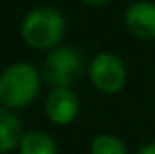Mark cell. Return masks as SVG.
<instances>
[{
    "label": "cell",
    "instance_id": "cell-1",
    "mask_svg": "<svg viewBox=\"0 0 155 154\" xmlns=\"http://www.w3.org/2000/svg\"><path fill=\"white\" fill-rule=\"evenodd\" d=\"M41 73L28 61L12 63L0 77V103L6 109H22L38 97Z\"/></svg>",
    "mask_w": 155,
    "mask_h": 154
},
{
    "label": "cell",
    "instance_id": "cell-2",
    "mask_svg": "<svg viewBox=\"0 0 155 154\" xmlns=\"http://www.w3.org/2000/svg\"><path fill=\"white\" fill-rule=\"evenodd\" d=\"M65 34V16L51 6L30 10L22 20V40L34 50H49Z\"/></svg>",
    "mask_w": 155,
    "mask_h": 154
},
{
    "label": "cell",
    "instance_id": "cell-3",
    "mask_svg": "<svg viewBox=\"0 0 155 154\" xmlns=\"http://www.w3.org/2000/svg\"><path fill=\"white\" fill-rule=\"evenodd\" d=\"M81 73H83V59L79 51L71 46L51 50L41 63V77L53 89H71V85H75Z\"/></svg>",
    "mask_w": 155,
    "mask_h": 154
},
{
    "label": "cell",
    "instance_id": "cell-4",
    "mask_svg": "<svg viewBox=\"0 0 155 154\" xmlns=\"http://www.w3.org/2000/svg\"><path fill=\"white\" fill-rule=\"evenodd\" d=\"M88 75L92 85L102 93H118L126 85V77H128L124 61L110 51L94 55L88 67Z\"/></svg>",
    "mask_w": 155,
    "mask_h": 154
},
{
    "label": "cell",
    "instance_id": "cell-5",
    "mask_svg": "<svg viewBox=\"0 0 155 154\" xmlns=\"http://www.w3.org/2000/svg\"><path fill=\"white\" fill-rule=\"evenodd\" d=\"M79 97L75 95L73 89L59 87L51 89V93L45 99V115L53 124H71L79 115Z\"/></svg>",
    "mask_w": 155,
    "mask_h": 154
},
{
    "label": "cell",
    "instance_id": "cell-6",
    "mask_svg": "<svg viewBox=\"0 0 155 154\" xmlns=\"http://www.w3.org/2000/svg\"><path fill=\"white\" fill-rule=\"evenodd\" d=\"M126 28L140 40H155V4L147 0L134 2L126 8Z\"/></svg>",
    "mask_w": 155,
    "mask_h": 154
},
{
    "label": "cell",
    "instance_id": "cell-7",
    "mask_svg": "<svg viewBox=\"0 0 155 154\" xmlns=\"http://www.w3.org/2000/svg\"><path fill=\"white\" fill-rule=\"evenodd\" d=\"M24 135L26 132H22V124H20L18 117L10 109L2 107L0 109V150L2 154H8L16 146H20Z\"/></svg>",
    "mask_w": 155,
    "mask_h": 154
},
{
    "label": "cell",
    "instance_id": "cell-8",
    "mask_svg": "<svg viewBox=\"0 0 155 154\" xmlns=\"http://www.w3.org/2000/svg\"><path fill=\"white\" fill-rule=\"evenodd\" d=\"M20 154H57L55 140L43 131H30L20 142Z\"/></svg>",
    "mask_w": 155,
    "mask_h": 154
},
{
    "label": "cell",
    "instance_id": "cell-9",
    "mask_svg": "<svg viewBox=\"0 0 155 154\" xmlns=\"http://www.w3.org/2000/svg\"><path fill=\"white\" fill-rule=\"evenodd\" d=\"M91 154H128V148L118 136L98 135L91 142Z\"/></svg>",
    "mask_w": 155,
    "mask_h": 154
},
{
    "label": "cell",
    "instance_id": "cell-10",
    "mask_svg": "<svg viewBox=\"0 0 155 154\" xmlns=\"http://www.w3.org/2000/svg\"><path fill=\"white\" fill-rule=\"evenodd\" d=\"M137 154H155V142H147L137 150Z\"/></svg>",
    "mask_w": 155,
    "mask_h": 154
},
{
    "label": "cell",
    "instance_id": "cell-11",
    "mask_svg": "<svg viewBox=\"0 0 155 154\" xmlns=\"http://www.w3.org/2000/svg\"><path fill=\"white\" fill-rule=\"evenodd\" d=\"M81 2H84V4H91V6H102V4H106L108 0H81Z\"/></svg>",
    "mask_w": 155,
    "mask_h": 154
}]
</instances>
